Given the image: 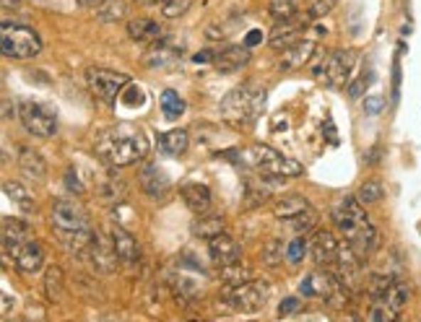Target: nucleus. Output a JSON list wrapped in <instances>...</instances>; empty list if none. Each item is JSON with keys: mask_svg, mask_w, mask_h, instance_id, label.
<instances>
[{"mask_svg": "<svg viewBox=\"0 0 421 322\" xmlns=\"http://www.w3.org/2000/svg\"><path fill=\"white\" fill-rule=\"evenodd\" d=\"M141 185L143 190L149 195H154V198H161V195L169 190V177L164 174V169H159L156 164H151L143 169L141 174Z\"/></svg>", "mask_w": 421, "mask_h": 322, "instance_id": "nucleus-26", "label": "nucleus"}, {"mask_svg": "<svg viewBox=\"0 0 421 322\" xmlns=\"http://www.w3.org/2000/svg\"><path fill=\"white\" fill-rule=\"evenodd\" d=\"M8 255H14V265L26 276H34L39 270L45 268V252H42V245H39L34 237L26 242H21L18 247H14Z\"/></svg>", "mask_w": 421, "mask_h": 322, "instance_id": "nucleus-13", "label": "nucleus"}, {"mask_svg": "<svg viewBox=\"0 0 421 322\" xmlns=\"http://www.w3.org/2000/svg\"><path fill=\"white\" fill-rule=\"evenodd\" d=\"M159 146H161V151L169 154V156H182L190 146V138L185 130H169V133H164L159 138Z\"/></svg>", "mask_w": 421, "mask_h": 322, "instance_id": "nucleus-29", "label": "nucleus"}, {"mask_svg": "<svg viewBox=\"0 0 421 322\" xmlns=\"http://www.w3.org/2000/svg\"><path fill=\"white\" fill-rule=\"evenodd\" d=\"M182 200L188 205L193 213H208L210 208V190L201 182H188V185H182Z\"/></svg>", "mask_w": 421, "mask_h": 322, "instance_id": "nucleus-23", "label": "nucleus"}, {"mask_svg": "<svg viewBox=\"0 0 421 322\" xmlns=\"http://www.w3.org/2000/svg\"><path fill=\"white\" fill-rule=\"evenodd\" d=\"M50 221H53L55 229H63V232H78V229H89V216L78 200H55L53 213H50Z\"/></svg>", "mask_w": 421, "mask_h": 322, "instance_id": "nucleus-11", "label": "nucleus"}, {"mask_svg": "<svg viewBox=\"0 0 421 322\" xmlns=\"http://www.w3.org/2000/svg\"><path fill=\"white\" fill-rule=\"evenodd\" d=\"M297 42H299V26H294L292 21H279L276 29L271 31V37H268V45H271L273 50H279V53L289 50V47L297 45Z\"/></svg>", "mask_w": 421, "mask_h": 322, "instance_id": "nucleus-25", "label": "nucleus"}, {"mask_svg": "<svg viewBox=\"0 0 421 322\" xmlns=\"http://www.w3.org/2000/svg\"><path fill=\"white\" fill-rule=\"evenodd\" d=\"M265 299H268V286L265 281H255V278L245 284H224L221 289V301L232 312H245V315L257 312L265 304Z\"/></svg>", "mask_w": 421, "mask_h": 322, "instance_id": "nucleus-5", "label": "nucleus"}, {"mask_svg": "<svg viewBox=\"0 0 421 322\" xmlns=\"http://www.w3.org/2000/svg\"><path fill=\"white\" fill-rule=\"evenodd\" d=\"M31 226L21 218H3V247L6 252H11L14 247H18L21 242L31 240Z\"/></svg>", "mask_w": 421, "mask_h": 322, "instance_id": "nucleus-22", "label": "nucleus"}, {"mask_svg": "<svg viewBox=\"0 0 421 322\" xmlns=\"http://www.w3.org/2000/svg\"><path fill=\"white\" fill-rule=\"evenodd\" d=\"M257 42H263V31L252 29V31H250V34H247V39H245V45L252 47V45H257Z\"/></svg>", "mask_w": 421, "mask_h": 322, "instance_id": "nucleus-47", "label": "nucleus"}, {"mask_svg": "<svg viewBox=\"0 0 421 322\" xmlns=\"http://www.w3.org/2000/svg\"><path fill=\"white\" fill-rule=\"evenodd\" d=\"M385 195V188L380 185V180H367L361 182V188L356 190V198H359L364 205H372V203H380Z\"/></svg>", "mask_w": 421, "mask_h": 322, "instance_id": "nucleus-36", "label": "nucleus"}, {"mask_svg": "<svg viewBox=\"0 0 421 322\" xmlns=\"http://www.w3.org/2000/svg\"><path fill=\"white\" fill-rule=\"evenodd\" d=\"M297 309H299V299H297V296H286V299L279 304V317H289V315H294Z\"/></svg>", "mask_w": 421, "mask_h": 322, "instance_id": "nucleus-44", "label": "nucleus"}, {"mask_svg": "<svg viewBox=\"0 0 421 322\" xmlns=\"http://www.w3.org/2000/svg\"><path fill=\"white\" fill-rule=\"evenodd\" d=\"M307 210H312L307 198H302V195H286V198H279V200H276V205H273V216L281 218V221L294 224V221L304 216Z\"/></svg>", "mask_w": 421, "mask_h": 322, "instance_id": "nucleus-21", "label": "nucleus"}, {"mask_svg": "<svg viewBox=\"0 0 421 322\" xmlns=\"http://www.w3.org/2000/svg\"><path fill=\"white\" fill-rule=\"evenodd\" d=\"M353 65H356V53L353 50H339V53L328 55L312 70V75L317 81H323L325 86H331V89H341V86H346L351 81Z\"/></svg>", "mask_w": 421, "mask_h": 322, "instance_id": "nucleus-8", "label": "nucleus"}, {"mask_svg": "<svg viewBox=\"0 0 421 322\" xmlns=\"http://www.w3.org/2000/svg\"><path fill=\"white\" fill-rule=\"evenodd\" d=\"M309 249V242L304 237H297V240L289 242V247H286V260L289 262H299L304 257V252Z\"/></svg>", "mask_w": 421, "mask_h": 322, "instance_id": "nucleus-40", "label": "nucleus"}, {"mask_svg": "<svg viewBox=\"0 0 421 322\" xmlns=\"http://www.w3.org/2000/svg\"><path fill=\"white\" fill-rule=\"evenodd\" d=\"M333 6H336V0H309L307 18L309 21H315V18H325V16L333 11Z\"/></svg>", "mask_w": 421, "mask_h": 322, "instance_id": "nucleus-39", "label": "nucleus"}, {"mask_svg": "<svg viewBox=\"0 0 421 322\" xmlns=\"http://www.w3.org/2000/svg\"><path fill=\"white\" fill-rule=\"evenodd\" d=\"M299 294L307 299H331L336 307H343V301L348 299V289L339 281V276H333L328 270H312L302 278Z\"/></svg>", "mask_w": 421, "mask_h": 322, "instance_id": "nucleus-6", "label": "nucleus"}, {"mask_svg": "<svg viewBox=\"0 0 421 322\" xmlns=\"http://www.w3.org/2000/svg\"><path fill=\"white\" fill-rule=\"evenodd\" d=\"M149 154V141L141 130L130 125H117L97 138V156L110 166H130Z\"/></svg>", "mask_w": 421, "mask_h": 322, "instance_id": "nucleus-2", "label": "nucleus"}, {"mask_svg": "<svg viewBox=\"0 0 421 322\" xmlns=\"http://www.w3.org/2000/svg\"><path fill=\"white\" fill-rule=\"evenodd\" d=\"M3 55L11 60H29L42 53V37L29 26H3V37H0Z\"/></svg>", "mask_w": 421, "mask_h": 322, "instance_id": "nucleus-7", "label": "nucleus"}, {"mask_svg": "<svg viewBox=\"0 0 421 322\" xmlns=\"http://www.w3.org/2000/svg\"><path fill=\"white\" fill-rule=\"evenodd\" d=\"M237 156L245 166H252L255 172L265 174V177H276V180H289V177H299L304 169L297 159L284 156L271 146H263V143H252L247 149L237 151Z\"/></svg>", "mask_w": 421, "mask_h": 322, "instance_id": "nucleus-4", "label": "nucleus"}, {"mask_svg": "<svg viewBox=\"0 0 421 322\" xmlns=\"http://www.w3.org/2000/svg\"><path fill=\"white\" fill-rule=\"evenodd\" d=\"M255 273L247 268V265H242L240 260L232 262V265H221V281L224 284H245V281H252Z\"/></svg>", "mask_w": 421, "mask_h": 322, "instance_id": "nucleus-32", "label": "nucleus"}, {"mask_svg": "<svg viewBox=\"0 0 421 322\" xmlns=\"http://www.w3.org/2000/svg\"><path fill=\"white\" fill-rule=\"evenodd\" d=\"M341 242L336 240V234L328 232V229H320V232L309 240V255L317 265H328V262H336V255H339Z\"/></svg>", "mask_w": 421, "mask_h": 322, "instance_id": "nucleus-15", "label": "nucleus"}, {"mask_svg": "<svg viewBox=\"0 0 421 322\" xmlns=\"http://www.w3.org/2000/svg\"><path fill=\"white\" fill-rule=\"evenodd\" d=\"M369 83H372V73H361L356 81L348 83V89H346L348 99H361V97H364V91H367Z\"/></svg>", "mask_w": 421, "mask_h": 322, "instance_id": "nucleus-43", "label": "nucleus"}, {"mask_svg": "<svg viewBox=\"0 0 421 322\" xmlns=\"http://www.w3.org/2000/svg\"><path fill=\"white\" fill-rule=\"evenodd\" d=\"M400 312H395V309H390L388 304H383V301H375L372 304V309L367 312V320H375V322H393L398 320Z\"/></svg>", "mask_w": 421, "mask_h": 322, "instance_id": "nucleus-38", "label": "nucleus"}, {"mask_svg": "<svg viewBox=\"0 0 421 322\" xmlns=\"http://www.w3.org/2000/svg\"><path fill=\"white\" fill-rule=\"evenodd\" d=\"M122 14H125V3H120V0H110V3H105V6L99 8V21H120Z\"/></svg>", "mask_w": 421, "mask_h": 322, "instance_id": "nucleus-37", "label": "nucleus"}, {"mask_svg": "<svg viewBox=\"0 0 421 322\" xmlns=\"http://www.w3.org/2000/svg\"><path fill=\"white\" fill-rule=\"evenodd\" d=\"M161 112H164L166 120H177V117L185 112V102H182V97L177 91L166 89L164 94H161Z\"/></svg>", "mask_w": 421, "mask_h": 322, "instance_id": "nucleus-33", "label": "nucleus"}, {"mask_svg": "<svg viewBox=\"0 0 421 322\" xmlns=\"http://www.w3.org/2000/svg\"><path fill=\"white\" fill-rule=\"evenodd\" d=\"M110 237H112V245L114 249H117V255H120L122 265H138L141 262V245H138V240L133 237L130 232H125L122 226H114L112 232H110Z\"/></svg>", "mask_w": 421, "mask_h": 322, "instance_id": "nucleus-18", "label": "nucleus"}, {"mask_svg": "<svg viewBox=\"0 0 421 322\" xmlns=\"http://www.w3.org/2000/svg\"><path fill=\"white\" fill-rule=\"evenodd\" d=\"M284 260V247H281L279 240H271L263 249V262L265 265H279Z\"/></svg>", "mask_w": 421, "mask_h": 322, "instance_id": "nucleus-41", "label": "nucleus"}, {"mask_svg": "<svg viewBox=\"0 0 421 322\" xmlns=\"http://www.w3.org/2000/svg\"><path fill=\"white\" fill-rule=\"evenodd\" d=\"M408 299H411V284H406V281H400V278H395L390 284V289L385 291L383 299H377V301H383V304H388L390 309H395V312H400V309L406 307Z\"/></svg>", "mask_w": 421, "mask_h": 322, "instance_id": "nucleus-28", "label": "nucleus"}, {"mask_svg": "<svg viewBox=\"0 0 421 322\" xmlns=\"http://www.w3.org/2000/svg\"><path fill=\"white\" fill-rule=\"evenodd\" d=\"M208 255L210 260L216 262V265H232V262L240 260L242 249L240 245L229 237V234H216V237H210L208 240Z\"/></svg>", "mask_w": 421, "mask_h": 322, "instance_id": "nucleus-17", "label": "nucleus"}, {"mask_svg": "<svg viewBox=\"0 0 421 322\" xmlns=\"http://www.w3.org/2000/svg\"><path fill=\"white\" fill-rule=\"evenodd\" d=\"M45 294L53 304H60L65 299V276L58 265H50L45 273Z\"/></svg>", "mask_w": 421, "mask_h": 322, "instance_id": "nucleus-27", "label": "nucleus"}, {"mask_svg": "<svg viewBox=\"0 0 421 322\" xmlns=\"http://www.w3.org/2000/svg\"><path fill=\"white\" fill-rule=\"evenodd\" d=\"M86 260H89L99 273H105V276L117 273V268H120V262H122L120 255H117V249H114V245H112V237L105 240L102 234H94V242H91Z\"/></svg>", "mask_w": 421, "mask_h": 322, "instance_id": "nucleus-12", "label": "nucleus"}, {"mask_svg": "<svg viewBox=\"0 0 421 322\" xmlns=\"http://www.w3.org/2000/svg\"><path fill=\"white\" fill-rule=\"evenodd\" d=\"M3 193L11 198V200L23 210V213H31L34 210V198L26 188H23L21 182H14V180H6L3 182Z\"/></svg>", "mask_w": 421, "mask_h": 322, "instance_id": "nucleus-30", "label": "nucleus"}, {"mask_svg": "<svg viewBox=\"0 0 421 322\" xmlns=\"http://www.w3.org/2000/svg\"><path fill=\"white\" fill-rule=\"evenodd\" d=\"M18 3H21V0H3V8L11 11V8H18Z\"/></svg>", "mask_w": 421, "mask_h": 322, "instance_id": "nucleus-51", "label": "nucleus"}, {"mask_svg": "<svg viewBox=\"0 0 421 322\" xmlns=\"http://www.w3.org/2000/svg\"><path fill=\"white\" fill-rule=\"evenodd\" d=\"M128 34L136 42H159L164 37V29L151 18H133V21H128Z\"/></svg>", "mask_w": 421, "mask_h": 322, "instance_id": "nucleus-24", "label": "nucleus"}, {"mask_svg": "<svg viewBox=\"0 0 421 322\" xmlns=\"http://www.w3.org/2000/svg\"><path fill=\"white\" fill-rule=\"evenodd\" d=\"M250 63V47L247 45H229L221 53L213 55V68L218 73H237Z\"/></svg>", "mask_w": 421, "mask_h": 322, "instance_id": "nucleus-16", "label": "nucleus"}, {"mask_svg": "<svg viewBox=\"0 0 421 322\" xmlns=\"http://www.w3.org/2000/svg\"><path fill=\"white\" fill-rule=\"evenodd\" d=\"M174 289H177L185 299H198V296L203 294V284H201L198 278L188 276V273H180V276L174 278Z\"/></svg>", "mask_w": 421, "mask_h": 322, "instance_id": "nucleus-35", "label": "nucleus"}, {"mask_svg": "<svg viewBox=\"0 0 421 322\" xmlns=\"http://www.w3.org/2000/svg\"><path fill=\"white\" fill-rule=\"evenodd\" d=\"M105 3H110V0H78V6L83 8H102Z\"/></svg>", "mask_w": 421, "mask_h": 322, "instance_id": "nucleus-48", "label": "nucleus"}, {"mask_svg": "<svg viewBox=\"0 0 421 322\" xmlns=\"http://www.w3.org/2000/svg\"><path fill=\"white\" fill-rule=\"evenodd\" d=\"M18 122L34 138H53L58 133L55 114L50 109H45L42 104H37V102H21L18 104Z\"/></svg>", "mask_w": 421, "mask_h": 322, "instance_id": "nucleus-9", "label": "nucleus"}, {"mask_svg": "<svg viewBox=\"0 0 421 322\" xmlns=\"http://www.w3.org/2000/svg\"><path fill=\"white\" fill-rule=\"evenodd\" d=\"M138 3H146V6H166L169 0H138Z\"/></svg>", "mask_w": 421, "mask_h": 322, "instance_id": "nucleus-50", "label": "nucleus"}, {"mask_svg": "<svg viewBox=\"0 0 421 322\" xmlns=\"http://www.w3.org/2000/svg\"><path fill=\"white\" fill-rule=\"evenodd\" d=\"M380 149H375V151H369L367 156H364V161H367V164H377V161H380Z\"/></svg>", "mask_w": 421, "mask_h": 322, "instance_id": "nucleus-49", "label": "nucleus"}, {"mask_svg": "<svg viewBox=\"0 0 421 322\" xmlns=\"http://www.w3.org/2000/svg\"><path fill=\"white\" fill-rule=\"evenodd\" d=\"M86 81H89L91 94L99 99V102H114L120 97V91L130 83V75L117 73V70H107V68H91L86 73Z\"/></svg>", "mask_w": 421, "mask_h": 322, "instance_id": "nucleus-10", "label": "nucleus"}, {"mask_svg": "<svg viewBox=\"0 0 421 322\" xmlns=\"http://www.w3.org/2000/svg\"><path fill=\"white\" fill-rule=\"evenodd\" d=\"M18 169H21L23 177L31 182H45V177H47L45 159L39 156L34 149H29V146H21V149H18Z\"/></svg>", "mask_w": 421, "mask_h": 322, "instance_id": "nucleus-20", "label": "nucleus"}, {"mask_svg": "<svg viewBox=\"0 0 421 322\" xmlns=\"http://www.w3.org/2000/svg\"><path fill=\"white\" fill-rule=\"evenodd\" d=\"M263 107H265V89L257 86V83L247 81L226 94V99L221 102V120L229 122L237 130L250 128V125L257 122Z\"/></svg>", "mask_w": 421, "mask_h": 322, "instance_id": "nucleus-3", "label": "nucleus"}, {"mask_svg": "<svg viewBox=\"0 0 421 322\" xmlns=\"http://www.w3.org/2000/svg\"><path fill=\"white\" fill-rule=\"evenodd\" d=\"M383 107H385L383 97H372V99H369V102H367V104H364V109H367L369 114H377V112H380V109H383Z\"/></svg>", "mask_w": 421, "mask_h": 322, "instance_id": "nucleus-46", "label": "nucleus"}, {"mask_svg": "<svg viewBox=\"0 0 421 322\" xmlns=\"http://www.w3.org/2000/svg\"><path fill=\"white\" fill-rule=\"evenodd\" d=\"M224 216H206V213H198V221L193 224V234L201 237V240H210L216 234L224 232Z\"/></svg>", "mask_w": 421, "mask_h": 322, "instance_id": "nucleus-31", "label": "nucleus"}, {"mask_svg": "<svg viewBox=\"0 0 421 322\" xmlns=\"http://www.w3.org/2000/svg\"><path fill=\"white\" fill-rule=\"evenodd\" d=\"M299 3L302 0H271V6H268V14L276 18V21H292L297 11H299Z\"/></svg>", "mask_w": 421, "mask_h": 322, "instance_id": "nucleus-34", "label": "nucleus"}, {"mask_svg": "<svg viewBox=\"0 0 421 322\" xmlns=\"http://www.w3.org/2000/svg\"><path fill=\"white\" fill-rule=\"evenodd\" d=\"M333 221L343 234V240L359 252V257H369L380 247V232L372 226L367 210H364V203L356 195L353 198L346 195L333 205Z\"/></svg>", "mask_w": 421, "mask_h": 322, "instance_id": "nucleus-1", "label": "nucleus"}, {"mask_svg": "<svg viewBox=\"0 0 421 322\" xmlns=\"http://www.w3.org/2000/svg\"><path fill=\"white\" fill-rule=\"evenodd\" d=\"M65 185H68L70 190H73V193H83V182H81V177H78V172H75V169H68V172H65Z\"/></svg>", "mask_w": 421, "mask_h": 322, "instance_id": "nucleus-45", "label": "nucleus"}, {"mask_svg": "<svg viewBox=\"0 0 421 322\" xmlns=\"http://www.w3.org/2000/svg\"><path fill=\"white\" fill-rule=\"evenodd\" d=\"M190 6H193V0H169L166 6H161V11H164L166 18H180V16L188 14Z\"/></svg>", "mask_w": 421, "mask_h": 322, "instance_id": "nucleus-42", "label": "nucleus"}, {"mask_svg": "<svg viewBox=\"0 0 421 322\" xmlns=\"http://www.w3.org/2000/svg\"><path fill=\"white\" fill-rule=\"evenodd\" d=\"M315 42L312 39H299L297 45H292L289 50H284V58H281V70H299L304 68L309 60H312V55H315Z\"/></svg>", "mask_w": 421, "mask_h": 322, "instance_id": "nucleus-19", "label": "nucleus"}, {"mask_svg": "<svg viewBox=\"0 0 421 322\" xmlns=\"http://www.w3.org/2000/svg\"><path fill=\"white\" fill-rule=\"evenodd\" d=\"M94 193L105 205H120L128 200V188L120 177H114L112 172H102L99 180H94Z\"/></svg>", "mask_w": 421, "mask_h": 322, "instance_id": "nucleus-14", "label": "nucleus"}]
</instances>
